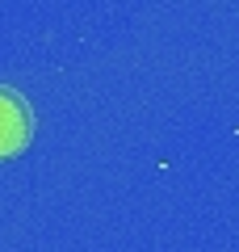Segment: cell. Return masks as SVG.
Listing matches in <instances>:
<instances>
[{
    "mask_svg": "<svg viewBox=\"0 0 239 252\" xmlns=\"http://www.w3.org/2000/svg\"><path fill=\"white\" fill-rule=\"evenodd\" d=\"M34 135V114L13 89H0V160L17 156Z\"/></svg>",
    "mask_w": 239,
    "mask_h": 252,
    "instance_id": "cell-1",
    "label": "cell"
}]
</instances>
